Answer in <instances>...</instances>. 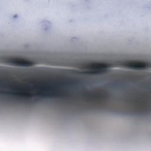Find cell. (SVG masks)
I'll list each match as a JSON object with an SVG mask.
<instances>
[{
  "mask_svg": "<svg viewBox=\"0 0 151 151\" xmlns=\"http://www.w3.org/2000/svg\"><path fill=\"white\" fill-rule=\"evenodd\" d=\"M7 62L11 64L21 67H31L34 65L31 61L22 58H10L7 60Z\"/></svg>",
  "mask_w": 151,
  "mask_h": 151,
  "instance_id": "2",
  "label": "cell"
},
{
  "mask_svg": "<svg viewBox=\"0 0 151 151\" xmlns=\"http://www.w3.org/2000/svg\"><path fill=\"white\" fill-rule=\"evenodd\" d=\"M124 67L133 69H145L147 68V64L140 61H129L123 63Z\"/></svg>",
  "mask_w": 151,
  "mask_h": 151,
  "instance_id": "3",
  "label": "cell"
},
{
  "mask_svg": "<svg viewBox=\"0 0 151 151\" xmlns=\"http://www.w3.org/2000/svg\"><path fill=\"white\" fill-rule=\"evenodd\" d=\"M108 67L109 65L103 63H90L86 65H84L83 67V68L87 70L88 73H100L104 71Z\"/></svg>",
  "mask_w": 151,
  "mask_h": 151,
  "instance_id": "1",
  "label": "cell"
}]
</instances>
